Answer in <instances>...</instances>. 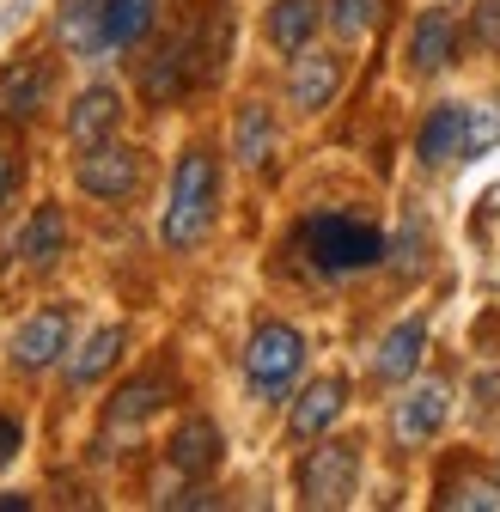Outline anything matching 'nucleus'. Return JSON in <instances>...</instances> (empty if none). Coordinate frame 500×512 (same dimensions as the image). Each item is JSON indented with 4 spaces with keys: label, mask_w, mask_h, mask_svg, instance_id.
Returning <instances> with one entry per match:
<instances>
[{
    "label": "nucleus",
    "mask_w": 500,
    "mask_h": 512,
    "mask_svg": "<svg viewBox=\"0 0 500 512\" xmlns=\"http://www.w3.org/2000/svg\"><path fill=\"white\" fill-rule=\"evenodd\" d=\"M19 445H25V427H19L13 415H0V464H13Z\"/></svg>",
    "instance_id": "30"
},
{
    "label": "nucleus",
    "mask_w": 500,
    "mask_h": 512,
    "mask_svg": "<svg viewBox=\"0 0 500 512\" xmlns=\"http://www.w3.org/2000/svg\"><path fill=\"white\" fill-rule=\"evenodd\" d=\"M330 25L354 43V37H366L372 25H379V0H330Z\"/></svg>",
    "instance_id": "26"
},
{
    "label": "nucleus",
    "mask_w": 500,
    "mask_h": 512,
    "mask_svg": "<svg viewBox=\"0 0 500 512\" xmlns=\"http://www.w3.org/2000/svg\"><path fill=\"white\" fill-rule=\"evenodd\" d=\"M415 153H421V165L470 159V104H440V110H427L421 135H415Z\"/></svg>",
    "instance_id": "13"
},
{
    "label": "nucleus",
    "mask_w": 500,
    "mask_h": 512,
    "mask_svg": "<svg viewBox=\"0 0 500 512\" xmlns=\"http://www.w3.org/2000/svg\"><path fill=\"white\" fill-rule=\"evenodd\" d=\"M348 409V378H311L305 391L293 397V415H287V433L293 439H324L336 427V415Z\"/></svg>",
    "instance_id": "11"
},
{
    "label": "nucleus",
    "mask_w": 500,
    "mask_h": 512,
    "mask_svg": "<svg viewBox=\"0 0 500 512\" xmlns=\"http://www.w3.org/2000/svg\"><path fill=\"white\" fill-rule=\"evenodd\" d=\"M318 19H324V0H275L263 31H269V43L281 55H299L311 43V31H318Z\"/></svg>",
    "instance_id": "21"
},
{
    "label": "nucleus",
    "mask_w": 500,
    "mask_h": 512,
    "mask_svg": "<svg viewBox=\"0 0 500 512\" xmlns=\"http://www.w3.org/2000/svg\"><path fill=\"white\" fill-rule=\"evenodd\" d=\"M13 183H19V159H13V147H0V208H7Z\"/></svg>",
    "instance_id": "31"
},
{
    "label": "nucleus",
    "mask_w": 500,
    "mask_h": 512,
    "mask_svg": "<svg viewBox=\"0 0 500 512\" xmlns=\"http://www.w3.org/2000/svg\"><path fill=\"white\" fill-rule=\"evenodd\" d=\"M165 397H171V384L159 378V372H147V378H129L122 391L104 403V427H98V452H122L116 439H135L159 409H165Z\"/></svg>",
    "instance_id": "5"
},
{
    "label": "nucleus",
    "mask_w": 500,
    "mask_h": 512,
    "mask_svg": "<svg viewBox=\"0 0 500 512\" xmlns=\"http://www.w3.org/2000/svg\"><path fill=\"white\" fill-rule=\"evenodd\" d=\"M421 348H427V324H421V317H403V324L379 342V360H372V372H379L385 384H403V378L421 366Z\"/></svg>",
    "instance_id": "23"
},
{
    "label": "nucleus",
    "mask_w": 500,
    "mask_h": 512,
    "mask_svg": "<svg viewBox=\"0 0 500 512\" xmlns=\"http://www.w3.org/2000/svg\"><path fill=\"white\" fill-rule=\"evenodd\" d=\"M494 141H500V104H488V98H482V104H470V159H476V153H488Z\"/></svg>",
    "instance_id": "27"
},
{
    "label": "nucleus",
    "mask_w": 500,
    "mask_h": 512,
    "mask_svg": "<svg viewBox=\"0 0 500 512\" xmlns=\"http://www.w3.org/2000/svg\"><path fill=\"white\" fill-rule=\"evenodd\" d=\"M360 488V445L354 439H324L299 458V500L305 506H348Z\"/></svg>",
    "instance_id": "4"
},
{
    "label": "nucleus",
    "mask_w": 500,
    "mask_h": 512,
    "mask_svg": "<svg viewBox=\"0 0 500 512\" xmlns=\"http://www.w3.org/2000/svg\"><path fill=\"white\" fill-rule=\"evenodd\" d=\"M299 366H305V336L293 324H257V336H250V348H244V384H250V397L281 403L293 391Z\"/></svg>",
    "instance_id": "3"
},
{
    "label": "nucleus",
    "mask_w": 500,
    "mask_h": 512,
    "mask_svg": "<svg viewBox=\"0 0 500 512\" xmlns=\"http://www.w3.org/2000/svg\"><path fill=\"white\" fill-rule=\"evenodd\" d=\"M55 37L68 55L80 61H104V25H98V0H61V19H55Z\"/></svg>",
    "instance_id": "20"
},
{
    "label": "nucleus",
    "mask_w": 500,
    "mask_h": 512,
    "mask_svg": "<svg viewBox=\"0 0 500 512\" xmlns=\"http://www.w3.org/2000/svg\"><path fill=\"white\" fill-rule=\"evenodd\" d=\"M446 409H452V397H446V384H440V378L415 384V391L397 403V415H391L397 445H421V439H433V433L446 427Z\"/></svg>",
    "instance_id": "14"
},
{
    "label": "nucleus",
    "mask_w": 500,
    "mask_h": 512,
    "mask_svg": "<svg viewBox=\"0 0 500 512\" xmlns=\"http://www.w3.org/2000/svg\"><path fill=\"white\" fill-rule=\"evenodd\" d=\"M214 214H220V159L208 147H190L171 171V196H165V214H159V244L165 250H196L214 232Z\"/></svg>",
    "instance_id": "1"
},
{
    "label": "nucleus",
    "mask_w": 500,
    "mask_h": 512,
    "mask_svg": "<svg viewBox=\"0 0 500 512\" xmlns=\"http://www.w3.org/2000/svg\"><path fill=\"white\" fill-rule=\"evenodd\" d=\"M116 122H122V92L116 86H86L68 110V141L74 147H98L116 135Z\"/></svg>",
    "instance_id": "15"
},
{
    "label": "nucleus",
    "mask_w": 500,
    "mask_h": 512,
    "mask_svg": "<svg viewBox=\"0 0 500 512\" xmlns=\"http://www.w3.org/2000/svg\"><path fill=\"white\" fill-rule=\"evenodd\" d=\"M190 86H202V74H196V37H165L153 49V61L141 68V98L147 104H177Z\"/></svg>",
    "instance_id": "8"
},
{
    "label": "nucleus",
    "mask_w": 500,
    "mask_h": 512,
    "mask_svg": "<svg viewBox=\"0 0 500 512\" xmlns=\"http://www.w3.org/2000/svg\"><path fill=\"white\" fill-rule=\"evenodd\" d=\"M470 43L488 49V55H500V0H482V7L470 13Z\"/></svg>",
    "instance_id": "28"
},
{
    "label": "nucleus",
    "mask_w": 500,
    "mask_h": 512,
    "mask_svg": "<svg viewBox=\"0 0 500 512\" xmlns=\"http://www.w3.org/2000/svg\"><path fill=\"white\" fill-rule=\"evenodd\" d=\"M232 153H238V165H269V153H275V116L263 110V104H244L238 110V122H232Z\"/></svg>",
    "instance_id": "24"
},
{
    "label": "nucleus",
    "mask_w": 500,
    "mask_h": 512,
    "mask_svg": "<svg viewBox=\"0 0 500 512\" xmlns=\"http://www.w3.org/2000/svg\"><path fill=\"white\" fill-rule=\"evenodd\" d=\"M342 92V55H324V49H299L293 55V74H287V98L305 110V116H318L324 104H336Z\"/></svg>",
    "instance_id": "10"
},
{
    "label": "nucleus",
    "mask_w": 500,
    "mask_h": 512,
    "mask_svg": "<svg viewBox=\"0 0 500 512\" xmlns=\"http://www.w3.org/2000/svg\"><path fill=\"white\" fill-rule=\"evenodd\" d=\"M440 506H446V512H452V506L500 512V476H482V470H470V476H446V482H440Z\"/></svg>",
    "instance_id": "25"
},
{
    "label": "nucleus",
    "mask_w": 500,
    "mask_h": 512,
    "mask_svg": "<svg viewBox=\"0 0 500 512\" xmlns=\"http://www.w3.org/2000/svg\"><path fill=\"white\" fill-rule=\"evenodd\" d=\"M122 342H129V330L122 324H104V330H92L74 354H68V384L80 391V384H98L116 360H122Z\"/></svg>",
    "instance_id": "22"
},
{
    "label": "nucleus",
    "mask_w": 500,
    "mask_h": 512,
    "mask_svg": "<svg viewBox=\"0 0 500 512\" xmlns=\"http://www.w3.org/2000/svg\"><path fill=\"white\" fill-rule=\"evenodd\" d=\"M13 250H19V263H25V269H55V263H61V250H68V214H61L55 202H43V208L19 226Z\"/></svg>",
    "instance_id": "16"
},
{
    "label": "nucleus",
    "mask_w": 500,
    "mask_h": 512,
    "mask_svg": "<svg viewBox=\"0 0 500 512\" xmlns=\"http://www.w3.org/2000/svg\"><path fill=\"white\" fill-rule=\"evenodd\" d=\"M43 98H49V61L19 55L0 68V122H37Z\"/></svg>",
    "instance_id": "12"
},
{
    "label": "nucleus",
    "mask_w": 500,
    "mask_h": 512,
    "mask_svg": "<svg viewBox=\"0 0 500 512\" xmlns=\"http://www.w3.org/2000/svg\"><path fill=\"white\" fill-rule=\"evenodd\" d=\"M421 263H427V238H421V226H409V232H403V256H397V269H403V275H415Z\"/></svg>",
    "instance_id": "29"
},
{
    "label": "nucleus",
    "mask_w": 500,
    "mask_h": 512,
    "mask_svg": "<svg viewBox=\"0 0 500 512\" xmlns=\"http://www.w3.org/2000/svg\"><path fill=\"white\" fill-rule=\"evenodd\" d=\"M458 55V19L452 13H421L409 25V68L415 74H446Z\"/></svg>",
    "instance_id": "17"
},
{
    "label": "nucleus",
    "mask_w": 500,
    "mask_h": 512,
    "mask_svg": "<svg viewBox=\"0 0 500 512\" xmlns=\"http://www.w3.org/2000/svg\"><path fill=\"white\" fill-rule=\"evenodd\" d=\"M80 189L98 202H129L135 189H141V153L135 147H122L116 135L98 141V147H80Z\"/></svg>",
    "instance_id": "6"
},
{
    "label": "nucleus",
    "mask_w": 500,
    "mask_h": 512,
    "mask_svg": "<svg viewBox=\"0 0 500 512\" xmlns=\"http://www.w3.org/2000/svg\"><path fill=\"white\" fill-rule=\"evenodd\" d=\"M226 61H232V0H208L202 31H196V74H202V86L226 74Z\"/></svg>",
    "instance_id": "19"
},
{
    "label": "nucleus",
    "mask_w": 500,
    "mask_h": 512,
    "mask_svg": "<svg viewBox=\"0 0 500 512\" xmlns=\"http://www.w3.org/2000/svg\"><path fill=\"white\" fill-rule=\"evenodd\" d=\"M68 342H74V311L43 305V311H31L25 324L13 330L7 354H13V366H19V372H43V366H55L61 354H68Z\"/></svg>",
    "instance_id": "7"
},
{
    "label": "nucleus",
    "mask_w": 500,
    "mask_h": 512,
    "mask_svg": "<svg viewBox=\"0 0 500 512\" xmlns=\"http://www.w3.org/2000/svg\"><path fill=\"white\" fill-rule=\"evenodd\" d=\"M299 244H305V256H311L324 275H354V269L385 263V232L366 226V220H348V214H318V220H305V226H299Z\"/></svg>",
    "instance_id": "2"
},
{
    "label": "nucleus",
    "mask_w": 500,
    "mask_h": 512,
    "mask_svg": "<svg viewBox=\"0 0 500 512\" xmlns=\"http://www.w3.org/2000/svg\"><path fill=\"white\" fill-rule=\"evenodd\" d=\"M13 506H31L25 494H0V512H13Z\"/></svg>",
    "instance_id": "32"
},
{
    "label": "nucleus",
    "mask_w": 500,
    "mask_h": 512,
    "mask_svg": "<svg viewBox=\"0 0 500 512\" xmlns=\"http://www.w3.org/2000/svg\"><path fill=\"white\" fill-rule=\"evenodd\" d=\"M220 458H226V439H220V427L208 415H190L171 433V445H165V464L177 476H190V482H208L220 470Z\"/></svg>",
    "instance_id": "9"
},
{
    "label": "nucleus",
    "mask_w": 500,
    "mask_h": 512,
    "mask_svg": "<svg viewBox=\"0 0 500 512\" xmlns=\"http://www.w3.org/2000/svg\"><path fill=\"white\" fill-rule=\"evenodd\" d=\"M98 25H104V49L110 55H129L159 25V0H98Z\"/></svg>",
    "instance_id": "18"
}]
</instances>
